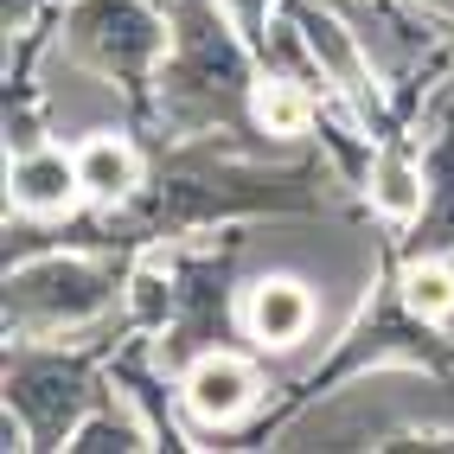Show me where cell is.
Segmentation results:
<instances>
[{
    "label": "cell",
    "instance_id": "6da1fadb",
    "mask_svg": "<svg viewBox=\"0 0 454 454\" xmlns=\"http://www.w3.org/2000/svg\"><path fill=\"white\" fill-rule=\"evenodd\" d=\"M65 45L83 71H97V77L141 97L173 58V26L147 0H77L65 13Z\"/></svg>",
    "mask_w": 454,
    "mask_h": 454
},
{
    "label": "cell",
    "instance_id": "7a4b0ae2",
    "mask_svg": "<svg viewBox=\"0 0 454 454\" xmlns=\"http://www.w3.org/2000/svg\"><path fill=\"white\" fill-rule=\"evenodd\" d=\"M115 301V276L97 256H33L7 269V333L20 340H51L103 320Z\"/></svg>",
    "mask_w": 454,
    "mask_h": 454
},
{
    "label": "cell",
    "instance_id": "3957f363",
    "mask_svg": "<svg viewBox=\"0 0 454 454\" xmlns=\"http://www.w3.org/2000/svg\"><path fill=\"white\" fill-rule=\"evenodd\" d=\"M7 403L33 422L39 448H65L77 422L97 410V372L77 352H20L7 365Z\"/></svg>",
    "mask_w": 454,
    "mask_h": 454
},
{
    "label": "cell",
    "instance_id": "277c9868",
    "mask_svg": "<svg viewBox=\"0 0 454 454\" xmlns=\"http://www.w3.org/2000/svg\"><path fill=\"white\" fill-rule=\"evenodd\" d=\"M294 13H301V26H308V45H314V58H320L326 83L340 90V97H346L358 115H365V122H372L384 103H378V77H372V51H365V39H358L340 13L308 7V0H294Z\"/></svg>",
    "mask_w": 454,
    "mask_h": 454
},
{
    "label": "cell",
    "instance_id": "5b68a950",
    "mask_svg": "<svg viewBox=\"0 0 454 454\" xmlns=\"http://www.w3.org/2000/svg\"><path fill=\"white\" fill-rule=\"evenodd\" d=\"M179 397H186V410H192L199 422L224 429V422H237V416H250V410H256L262 378H256V365H250L244 352L205 346L192 365H186V378H179Z\"/></svg>",
    "mask_w": 454,
    "mask_h": 454
},
{
    "label": "cell",
    "instance_id": "8992f818",
    "mask_svg": "<svg viewBox=\"0 0 454 454\" xmlns=\"http://www.w3.org/2000/svg\"><path fill=\"white\" fill-rule=\"evenodd\" d=\"M7 199H13V211H26V218H58V211H71L83 199L77 154H65V147H51V141H33V147H20V154H7Z\"/></svg>",
    "mask_w": 454,
    "mask_h": 454
},
{
    "label": "cell",
    "instance_id": "52a82bcc",
    "mask_svg": "<svg viewBox=\"0 0 454 454\" xmlns=\"http://www.w3.org/2000/svg\"><path fill=\"white\" fill-rule=\"evenodd\" d=\"M320 320V301L301 276H262L250 282V301H244V326L262 352H294L301 340L314 333Z\"/></svg>",
    "mask_w": 454,
    "mask_h": 454
},
{
    "label": "cell",
    "instance_id": "ba28073f",
    "mask_svg": "<svg viewBox=\"0 0 454 454\" xmlns=\"http://www.w3.org/2000/svg\"><path fill=\"white\" fill-rule=\"evenodd\" d=\"M77 173H83V199L122 205L141 192V154L122 129H90L77 141Z\"/></svg>",
    "mask_w": 454,
    "mask_h": 454
},
{
    "label": "cell",
    "instance_id": "9c48e42d",
    "mask_svg": "<svg viewBox=\"0 0 454 454\" xmlns=\"http://www.w3.org/2000/svg\"><path fill=\"white\" fill-rule=\"evenodd\" d=\"M250 122L269 141H301L314 129V83L282 77V71H256V83H250Z\"/></svg>",
    "mask_w": 454,
    "mask_h": 454
},
{
    "label": "cell",
    "instance_id": "30bf717a",
    "mask_svg": "<svg viewBox=\"0 0 454 454\" xmlns=\"http://www.w3.org/2000/svg\"><path fill=\"white\" fill-rule=\"evenodd\" d=\"M365 186H372V205L390 224H416L422 205H429V167L416 154H403V147H384L372 160V173H365Z\"/></svg>",
    "mask_w": 454,
    "mask_h": 454
},
{
    "label": "cell",
    "instance_id": "8fae6325",
    "mask_svg": "<svg viewBox=\"0 0 454 454\" xmlns=\"http://www.w3.org/2000/svg\"><path fill=\"white\" fill-rule=\"evenodd\" d=\"M422 167H429V205L416 218L410 256H442V250H454V129L422 154Z\"/></svg>",
    "mask_w": 454,
    "mask_h": 454
},
{
    "label": "cell",
    "instance_id": "7c38bea8",
    "mask_svg": "<svg viewBox=\"0 0 454 454\" xmlns=\"http://www.w3.org/2000/svg\"><path fill=\"white\" fill-rule=\"evenodd\" d=\"M397 294H403V314H410L416 326L454 320V269H448V256H410Z\"/></svg>",
    "mask_w": 454,
    "mask_h": 454
},
{
    "label": "cell",
    "instance_id": "4fadbf2b",
    "mask_svg": "<svg viewBox=\"0 0 454 454\" xmlns=\"http://www.w3.org/2000/svg\"><path fill=\"white\" fill-rule=\"evenodd\" d=\"M179 308H186L179 269H173L167 256H147V262H135V276H129V320L154 333V326H167Z\"/></svg>",
    "mask_w": 454,
    "mask_h": 454
},
{
    "label": "cell",
    "instance_id": "5bb4252c",
    "mask_svg": "<svg viewBox=\"0 0 454 454\" xmlns=\"http://www.w3.org/2000/svg\"><path fill=\"white\" fill-rule=\"evenodd\" d=\"M65 448L71 454H135V448H154V435H147V422L129 403H97Z\"/></svg>",
    "mask_w": 454,
    "mask_h": 454
},
{
    "label": "cell",
    "instance_id": "9a60e30c",
    "mask_svg": "<svg viewBox=\"0 0 454 454\" xmlns=\"http://www.w3.org/2000/svg\"><path fill=\"white\" fill-rule=\"evenodd\" d=\"M422 7H454V0H422Z\"/></svg>",
    "mask_w": 454,
    "mask_h": 454
}]
</instances>
